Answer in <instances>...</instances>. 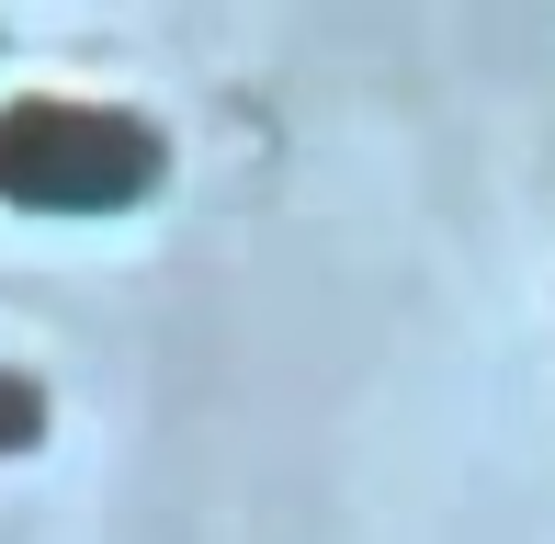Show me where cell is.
<instances>
[{
  "instance_id": "cell-1",
  "label": "cell",
  "mask_w": 555,
  "mask_h": 544,
  "mask_svg": "<svg viewBox=\"0 0 555 544\" xmlns=\"http://www.w3.org/2000/svg\"><path fill=\"white\" fill-rule=\"evenodd\" d=\"M170 182V137L137 103L12 91L0 103V205L23 216H125Z\"/></svg>"
},
{
  "instance_id": "cell-2",
  "label": "cell",
  "mask_w": 555,
  "mask_h": 544,
  "mask_svg": "<svg viewBox=\"0 0 555 544\" xmlns=\"http://www.w3.org/2000/svg\"><path fill=\"white\" fill-rule=\"evenodd\" d=\"M46 442V386L23 363H0V454H35Z\"/></svg>"
}]
</instances>
